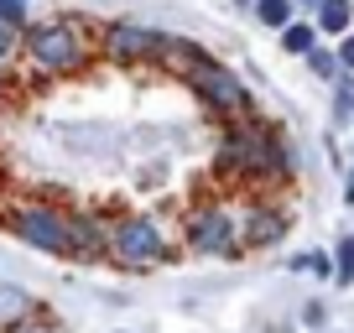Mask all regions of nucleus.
<instances>
[{"label":"nucleus","instance_id":"f257e3e1","mask_svg":"<svg viewBox=\"0 0 354 333\" xmlns=\"http://www.w3.org/2000/svg\"><path fill=\"white\" fill-rule=\"evenodd\" d=\"M219 172L230 178H255V182H287L292 178V156L281 146L277 131H266L261 120H234L219 141Z\"/></svg>","mask_w":354,"mask_h":333},{"label":"nucleus","instance_id":"f03ea898","mask_svg":"<svg viewBox=\"0 0 354 333\" xmlns=\"http://www.w3.org/2000/svg\"><path fill=\"white\" fill-rule=\"evenodd\" d=\"M21 53H26V63H32L37 73L73 78V73L88 68V57L100 53V42H94L73 16H47V21H37V26L21 32Z\"/></svg>","mask_w":354,"mask_h":333},{"label":"nucleus","instance_id":"7ed1b4c3","mask_svg":"<svg viewBox=\"0 0 354 333\" xmlns=\"http://www.w3.org/2000/svg\"><path fill=\"white\" fill-rule=\"evenodd\" d=\"M183 84H188V89L198 94V99L209 104L219 120H230V125H234V120H255V99H250V89H245L240 73H234V68H224L219 57L203 53L198 63L183 73Z\"/></svg>","mask_w":354,"mask_h":333},{"label":"nucleus","instance_id":"20e7f679","mask_svg":"<svg viewBox=\"0 0 354 333\" xmlns=\"http://www.w3.org/2000/svg\"><path fill=\"white\" fill-rule=\"evenodd\" d=\"M167 256H172V250H167L156 219H146V213L110 219V260H120V266H131V271H146V266H162Z\"/></svg>","mask_w":354,"mask_h":333},{"label":"nucleus","instance_id":"39448f33","mask_svg":"<svg viewBox=\"0 0 354 333\" xmlns=\"http://www.w3.org/2000/svg\"><path fill=\"white\" fill-rule=\"evenodd\" d=\"M11 229L21 234L32 250H42V256H73V234H68V209H57V203H16L11 209Z\"/></svg>","mask_w":354,"mask_h":333},{"label":"nucleus","instance_id":"423d86ee","mask_svg":"<svg viewBox=\"0 0 354 333\" xmlns=\"http://www.w3.org/2000/svg\"><path fill=\"white\" fill-rule=\"evenodd\" d=\"M188 250L198 256H240V224L224 203H203L188 213Z\"/></svg>","mask_w":354,"mask_h":333},{"label":"nucleus","instance_id":"0eeeda50","mask_svg":"<svg viewBox=\"0 0 354 333\" xmlns=\"http://www.w3.org/2000/svg\"><path fill=\"white\" fill-rule=\"evenodd\" d=\"M100 53L110 57V63H156V53H162V32H151V26L141 21H110L100 32Z\"/></svg>","mask_w":354,"mask_h":333},{"label":"nucleus","instance_id":"6e6552de","mask_svg":"<svg viewBox=\"0 0 354 333\" xmlns=\"http://www.w3.org/2000/svg\"><path fill=\"white\" fill-rule=\"evenodd\" d=\"M68 234H73V256L78 260H104L110 256V219L88 209H68Z\"/></svg>","mask_w":354,"mask_h":333},{"label":"nucleus","instance_id":"1a4fd4ad","mask_svg":"<svg viewBox=\"0 0 354 333\" xmlns=\"http://www.w3.org/2000/svg\"><path fill=\"white\" fill-rule=\"evenodd\" d=\"M287 213L277 209V203H255L250 209V219L240 224V245H250V250H271V245L287 234Z\"/></svg>","mask_w":354,"mask_h":333},{"label":"nucleus","instance_id":"9d476101","mask_svg":"<svg viewBox=\"0 0 354 333\" xmlns=\"http://www.w3.org/2000/svg\"><path fill=\"white\" fill-rule=\"evenodd\" d=\"M37 312H42V302H37L26 287L0 281V333H21L26 323H37Z\"/></svg>","mask_w":354,"mask_h":333},{"label":"nucleus","instance_id":"9b49d317","mask_svg":"<svg viewBox=\"0 0 354 333\" xmlns=\"http://www.w3.org/2000/svg\"><path fill=\"white\" fill-rule=\"evenodd\" d=\"M313 26H318V37H349L354 6H349V0H323V11L313 16Z\"/></svg>","mask_w":354,"mask_h":333},{"label":"nucleus","instance_id":"f8f14e48","mask_svg":"<svg viewBox=\"0 0 354 333\" xmlns=\"http://www.w3.org/2000/svg\"><path fill=\"white\" fill-rule=\"evenodd\" d=\"M255 21L271 26V32H287V26L297 21V6H292V0H255Z\"/></svg>","mask_w":354,"mask_h":333},{"label":"nucleus","instance_id":"ddd939ff","mask_svg":"<svg viewBox=\"0 0 354 333\" xmlns=\"http://www.w3.org/2000/svg\"><path fill=\"white\" fill-rule=\"evenodd\" d=\"M313 47H318V26H313V21H292L287 32H281V53H292V57H308Z\"/></svg>","mask_w":354,"mask_h":333},{"label":"nucleus","instance_id":"4468645a","mask_svg":"<svg viewBox=\"0 0 354 333\" xmlns=\"http://www.w3.org/2000/svg\"><path fill=\"white\" fill-rule=\"evenodd\" d=\"M333 84H339V89H333V120L349 125L354 120V73H339Z\"/></svg>","mask_w":354,"mask_h":333},{"label":"nucleus","instance_id":"2eb2a0df","mask_svg":"<svg viewBox=\"0 0 354 333\" xmlns=\"http://www.w3.org/2000/svg\"><path fill=\"white\" fill-rule=\"evenodd\" d=\"M333 281H339V287L354 281V234H344V240L333 245Z\"/></svg>","mask_w":354,"mask_h":333},{"label":"nucleus","instance_id":"dca6fc26","mask_svg":"<svg viewBox=\"0 0 354 333\" xmlns=\"http://www.w3.org/2000/svg\"><path fill=\"white\" fill-rule=\"evenodd\" d=\"M308 68H313L318 78H339V57H333V53H318V47L308 53Z\"/></svg>","mask_w":354,"mask_h":333},{"label":"nucleus","instance_id":"f3484780","mask_svg":"<svg viewBox=\"0 0 354 333\" xmlns=\"http://www.w3.org/2000/svg\"><path fill=\"white\" fill-rule=\"evenodd\" d=\"M333 57H339V73H354V32H349V37H339Z\"/></svg>","mask_w":354,"mask_h":333},{"label":"nucleus","instance_id":"a211bd4d","mask_svg":"<svg viewBox=\"0 0 354 333\" xmlns=\"http://www.w3.org/2000/svg\"><path fill=\"white\" fill-rule=\"evenodd\" d=\"M16 47H21V32H11V26L0 21V63H6V57H11Z\"/></svg>","mask_w":354,"mask_h":333},{"label":"nucleus","instance_id":"6ab92c4d","mask_svg":"<svg viewBox=\"0 0 354 333\" xmlns=\"http://www.w3.org/2000/svg\"><path fill=\"white\" fill-rule=\"evenodd\" d=\"M292 6H297L302 16H318V11H323V0H292Z\"/></svg>","mask_w":354,"mask_h":333},{"label":"nucleus","instance_id":"aec40b11","mask_svg":"<svg viewBox=\"0 0 354 333\" xmlns=\"http://www.w3.org/2000/svg\"><path fill=\"white\" fill-rule=\"evenodd\" d=\"M0 84H6V78H0Z\"/></svg>","mask_w":354,"mask_h":333}]
</instances>
